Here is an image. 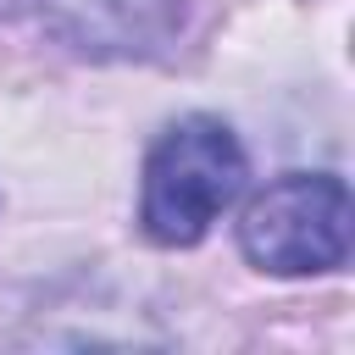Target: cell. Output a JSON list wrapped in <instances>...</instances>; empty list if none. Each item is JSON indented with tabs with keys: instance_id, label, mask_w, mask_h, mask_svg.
<instances>
[{
	"instance_id": "cell-1",
	"label": "cell",
	"mask_w": 355,
	"mask_h": 355,
	"mask_svg": "<svg viewBox=\"0 0 355 355\" xmlns=\"http://www.w3.org/2000/svg\"><path fill=\"white\" fill-rule=\"evenodd\" d=\"M250 178L244 144L222 116H178L161 128V139L144 155V189H139V222L155 244L189 250L211 233V222L239 200Z\"/></svg>"
},
{
	"instance_id": "cell-4",
	"label": "cell",
	"mask_w": 355,
	"mask_h": 355,
	"mask_svg": "<svg viewBox=\"0 0 355 355\" xmlns=\"http://www.w3.org/2000/svg\"><path fill=\"white\" fill-rule=\"evenodd\" d=\"M28 11H44V0H0V22H11V17H28Z\"/></svg>"
},
{
	"instance_id": "cell-3",
	"label": "cell",
	"mask_w": 355,
	"mask_h": 355,
	"mask_svg": "<svg viewBox=\"0 0 355 355\" xmlns=\"http://www.w3.org/2000/svg\"><path fill=\"white\" fill-rule=\"evenodd\" d=\"M55 33L89 55H150L178 28V0H44Z\"/></svg>"
},
{
	"instance_id": "cell-2",
	"label": "cell",
	"mask_w": 355,
	"mask_h": 355,
	"mask_svg": "<svg viewBox=\"0 0 355 355\" xmlns=\"http://www.w3.org/2000/svg\"><path fill=\"white\" fill-rule=\"evenodd\" d=\"M355 205L333 172H283L239 216V250L272 277H316L344 266Z\"/></svg>"
}]
</instances>
